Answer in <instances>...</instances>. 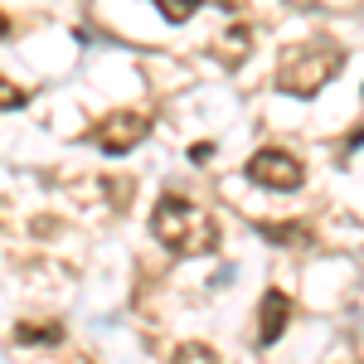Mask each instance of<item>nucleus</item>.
<instances>
[{"mask_svg":"<svg viewBox=\"0 0 364 364\" xmlns=\"http://www.w3.org/2000/svg\"><path fill=\"white\" fill-rule=\"evenodd\" d=\"M287 321H291V296L272 287V291L262 296V306H257V345H262V350L277 345L282 331H287Z\"/></svg>","mask_w":364,"mask_h":364,"instance_id":"39448f33","label":"nucleus"},{"mask_svg":"<svg viewBox=\"0 0 364 364\" xmlns=\"http://www.w3.org/2000/svg\"><path fill=\"white\" fill-rule=\"evenodd\" d=\"M146 136H151V112H141V107H112L107 117H97L92 132H87V141L97 151H107V156H127Z\"/></svg>","mask_w":364,"mask_h":364,"instance_id":"7ed1b4c3","label":"nucleus"},{"mask_svg":"<svg viewBox=\"0 0 364 364\" xmlns=\"http://www.w3.org/2000/svg\"><path fill=\"white\" fill-rule=\"evenodd\" d=\"M257 233H262V238H277V243H301V248L311 243V233H306V228H296V224H291V228H282V224H257Z\"/></svg>","mask_w":364,"mask_h":364,"instance_id":"9d476101","label":"nucleus"},{"mask_svg":"<svg viewBox=\"0 0 364 364\" xmlns=\"http://www.w3.org/2000/svg\"><path fill=\"white\" fill-rule=\"evenodd\" d=\"M151 233H156V243L170 248L175 257H199V252H214L219 243V228L209 224V214L190 204V199L180 195H161L156 199V209H151Z\"/></svg>","mask_w":364,"mask_h":364,"instance_id":"f257e3e1","label":"nucleus"},{"mask_svg":"<svg viewBox=\"0 0 364 364\" xmlns=\"http://www.w3.org/2000/svg\"><path fill=\"white\" fill-rule=\"evenodd\" d=\"M170 364H219V355L209 350V345H199V340H185L180 350H175V360Z\"/></svg>","mask_w":364,"mask_h":364,"instance_id":"1a4fd4ad","label":"nucleus"},{"mask_svg":"<svg viewBox=\"0 0 364 364\" xmlns=\"http://www.w3.org/2000/svg\"><path fill=\"white\" fill-rule=\"evenodd\" d=\"M243 170H248L252 185L277 190V195H287V190H301V185H306V166H301L291 151H282V146H262V151H252Z\"/></svg>","mask_w":364,"mask_h":364,"instance_id":"20e7f679","label":"nucleus"},{"mask_svg":"<svg viewBox=\"0 0 364 364\" xmlns=\"http://www.w3.org/2000/svg\"><path fill=\"white\" fill-rule=\"evenodd\" d=\"M10 34H15V29H10V15L0 10V39H10Z\"/></svg>","mask_w":364,"mask_h":364,"instance_id":"f8f14e48","label":"nucleus"},{"mask_svg":"<svg viewBox=\"0 0 364 364\" xmlns=\"http://www.w3.org/2000/svg\"><path fill=\"white\" fill-rule=\"evenodd\" d=\"M199 5H209V0H156V10L166 15L170 25H185V20L195 15ZM214 5H228V0H214Z\"/></svg>","mask_w":364,"mask_h":364,"instance_id":"0eeeda50","label":"nucleus"},{"mask_svg":"<svg viewBox=\"0 0 364 364\" xmlns=\"http://www.w3.org/2000/svg\"><path fill=\"white\" fill-rule=\"evenodd\" d=\"M25 107V87H15L10 78H0V112H20Z\"/></svg>","mask_w":364,"mask_h":364,"instance_id":"9b49d317","label":"nucleus"},{"mask_svg":"<svg viewBox=\"0 0 364 364\" xmlns=\"http://www.w3.org/2000/svg\"><path fill=\"white\" fill-rule=\"evenodd\" d=\"M63 340V326L58 321H49V326H15V345H58Z\"/></svg>","mask_w":364,"mask_h":364,"instance_id":"423d86ee","label":"nucleus"},{"mask_svg":"<svg viewBox=\"0 0 364 364\" xmlns=\"http://www.w3.org/2000/svg\"><path fill=\"white\" fill-rule=\"evenodd\" d=\"M340 63H345V49L331 44V39L306 44V49H291L277 68V87L291 92V97H316V92L340 73Z\"/></svg>","mask_w":364,"mask_h":364,"instance_id":"f03ea898","label":"nucleus"},{"mask_svg":"<svg viewBox=\"0 0 364 364\" xmlns=\"http://www.w3.org/2000/svg\"><path fill=\"white\" fill-rule=\"evenodd\" d=\"M248 44H252V39H248V29H243V25H233V29H228V39H219V54H224V63H238V58L248 54Z\"/></svg>","mask_w":364,"mask_h":364,"instance_id":"6e6552de","label":"nucleus"}]
</instances>
